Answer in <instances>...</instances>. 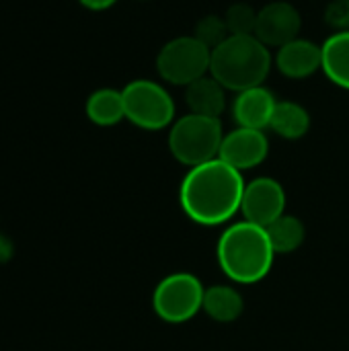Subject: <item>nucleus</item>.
<instances>
[{
  "mask_svg": "<svg viewBox=\"0 0 349 351\" xmlns=\"http://www.w3.org/2000/svg\"><path fill=\"white\" fill-rule=\"evenodd\" d=\"M245 177L241 171L214 158L185 173L179 187L183 214L200 226H222L241 212Z\"/></svg>",
  "mask_w": 349,
  "mask_h": 351,
  "instance_id": "obj_1",
  "label": "nucleus"
},
{
  "mask_svg": "<svg viewBox=\"0 0 349 351\" xmlns=\"http://www.w3.org/2000/svg\"><path fill=\"white\" fill-rule=\"evenodd\" d=\"M216 259L232 284L251 286L261 282L274 265L276 251L267 230L247 220L232 222L218 239Z\"/></svg>",
  "mask_w": 349,
  "mask_h": 351,
  "instance_id": "obj_2",
  "label": "nucleus"
},
{
  "mask_svg": "<svg viewBox=\"0 0 349 351\" xmlns=\"http://www.w3.org/2000/svg\"><path fill=\"white\" fill-rule=\"evenodd\" d=\"M274 56L255 35H230L212 49L210 74L234 95L253 86H261L269 76Z\"/></svg>",
  "mask_w": 349,
  "mask_h": 351,
  "instance_id": "obj_3",
  "label": "nucleus"
},
{
  "mask_svg": "<svg viewBox=\"0 0 349 351\" xmlns=\"http://www.w3.org/2000/svg\"><path fill=\"white\" fill-rule=\"evenodd\" d=\"M222 140L224 130L220 119L185 113L183 117H177L169 128L167 144L169 152L179 165L193 169L218 158Z\"/></svg>",
  "mask_w": 349,
  "mask_h": 351,
  "instance_id": "obj_4",
  "label": "nucleus"
},
{
  "mask_svg": "<svg viewBox=\"0 0 349 351\" xmlns=\"http://www.w3.org/2000/svg\"><path fill=\"white\" fill-rule=\"evenodd\" d=\"M125 119L140 130L160 132L173 125L177 105L165 84L136 78L121 88Z\"/></svg>",
  "mask_w": 349,
  "mask_h": 351,
  "instance_id": "obj_5",
  "label": "nucleus"
},
{
  "mask_svg": "<svg viewBox=\"0 0 349 351\" xmlns=\"http://www.w3.org/2000/svg\"><path fill=\"white\" fill-rule=\"evenodd\" d=\"M206 286L191 271H175L163 278L152 292L156 317L169 325H183L204 308Z\"/></svg>",
  "mask_w": 349,
  "mask_h": 351,
  "instance_id": "obj_6",
  "label": "nucleus"
},
{
  "mask_svg": "<svg viewBox=\"0 0 349 351\" xmlns=\"http://www.w3.org/2000/svg\"><path fill=\"white\" fill-rule=\"evenodd\" d=\"M212 49L193 35H181L167 41L156 53V72L167 84L187 86L210 74Z\"/></svg>",
  "mask_w": 349,
  "mask_h": 351,
  "instance_id": "obj_7",
  "label": "nucleus"
},
{
  "mask_svg": "<svg viewBox=\"0 0 349 351\" xmlns=\"http://www.w3.org/2000/svg\"><path fill=\"white\" fill-rule=\"evenodd\" d=\"M243 220L267 228L286 214V189L274 177H255L245 185L241 202Z\"/></svg>",
  "mask_w": 349,
  "mask_h": 351,
  "instance_id": "obj_8",
  "label": "nucleus"
},
{
  "mask_svg": "<svg viewBox=\"0 0 349 351\" xmlns=\"http://www.w3.org/2000/svg\"><path fill=\"white\" fill-rule=\"evenodd\" d=\"M302 14L300 10L286 0H274L257 10V27L255 37L267 45L280 49L282 45L300 37Z\"/></svg>",
  "mask_w": 349,
  "mask_h": 351,
  "instance_id": "obj_9",
  "label": "nucleus"
},
{
  "mask_svg": "<svg viewBox=\"0 0 349 351\" xmlns=\"http://www.w3.org/2000/svg\"><path fill=\"white\" fill-rule=\"evenodd\" d=\"M267 154H269V140L263 130L237 125L232 132L224 134L218 158H222L232 169L245 173L265 162Z\"/></svg>",
  "mask_w": 349,
  "mask_h": 351,
  "instance_id": "obj_10",
  "label": "nucleus"
},
{
  "mask_svg": "<svg viewBox=\"0 0 349 351\" xmlns=\"http://www.w3.org/2000/svg\"><path fill=\"white\" fill-rule=\"evenodd\" d=\"M274 66L290 80H304L323 70V47L311 39L296 37L276 51Z\"/></svg>",
  "mask_w": 349,
  "mask_h": 351,
  "instance_id": "obj_11",
  "label": "nucleus"
},
{
  "mask_svg": "<svg viewBox=\"0 0 349 351\" xmlns=\"http://www.w3.org/2000/svg\"><path fill=\"white\" fill-rule=\"evenodd\" d=\"M278 99L269 88L253 86L247 90L237 93L232 99V117L239 128H251V130H267Z\"/></svg>",
  "mask_w": 349,
  "mask_h": 351,
  "instance_id": "obj_12",
  "label": "nucleus"
},
{
  "mask_svg": "<svg viewBox=\"0 0 349 351\" xmlns=\"http://www.w3.org/2000/svg\"><path fill=\"white\" fill-rule=\"evenodd\" d=\"M226 93L228 90L212 74H206L185 86V103L189 113L220 119L226 109Z\"/></svg>",
  "mask_w": 349,
  "mask_h": 351,
  "instance_id": "obj_13",
  "label": "nucleus"
},
{
  "mask_svg": "<svg viewBox=\"0 0 349 351\" xmlns=\"http://www.w3.org/2000/svg\"><path fill=\"white\" fill-rule=\"evenodd\" d=\"M212 321L228 325L241 319L243 311H245V300L241 296V292L234 286H226V284H216L206 288L204 294V308H202Z\"/></svg>",
  "mask_w": 349,
  "mask_h": 351,
  "instance_id": "obj_14",
  "label": "nucleus"
},
{
  "mask_svg": "<svg viewBox=\"0 0 349 351\" xmlns=\"http://www.w3.org/2000/svg\"><path fill=\"white\" fill-rule=\"evenodd\" d=\"M323 47V72L339 88L349 90V29L331 33Z\"/></svg>",
  "mask_w": 349,
  "mask_h": 351,
  "instance_id": "obj_15",
  "label": "nucleus"
},
{
  "mask_svg": "<svg viewBox=\"0 0 349 351\" xmlns=\"http://www.w3.org/2000/svg\"><path fill=\"white\" fill-rule=\"evenodd\" d=\"M84 113L88 121L101 128H111L117 125L121 119H125V109H123V95L117 88H97L88 95L84 103Z\"/></svg>",
  "mask_w": 349,
  "mask_h": 351,
  "instance_id": "obj_16",
  "label": "nucleus"
},
{
  "mask_svg": "<svg viewBox=\"0 0 349 351\" xmlns=\"http://www.w3.org/2000/svg\"><path fill=\"white\" fill-rule=\"evenodd\" d=\"M267 130L284 140H300L311 130V113L296 101H278Z\"/></svg>",
  "mask_w": 349,
  "mask_h": 351,
  "instance_id": "obj_17",
  "label": "nucleus"
},
{
  "mask_svg": "<svg viewBox=\"0 0 349 351\" xmlns=\"http://www.w3.org/2000/svg\"><path fill=\"white\" fill-rule=\"evenodd\" d=\"M265 230H267V237H269V243H272L276 255L294 253L296 249L302 247V243L306 239V228H304L302 220L292 214L280 216Z\"/></svg>",
  "mask_w": 349,
  "mask_h": 351,
  "instance_id": "obj_18",
  "label": "nucleus"
},
{
  "mask_svg": "<svg viewBox=\"0 0 349 351\" xmlns=\"http://www.w3.org/2000/svg\"><path fill=\"white\" fill-rule=\"evenodd\" d=\"M193 37H197L206 47L216 49L220 43H224L230 37V31L226 27L224 14H206L195 23V29L191 33Z\"/></svg>",
  "mask_w": 349,
  "mask_h": 351,
  "instance_id": "obj_19",
  "label": "nucleus"
},
{
  "mask_svg": "<svg viewBox=\"0 0 349 351\" xmlns=\"http://www.w3.org/2000/svg\"><path fill=\"white\" fill-rule=\"evenodd\" d=\"M224 21L230 35H255L257 10L247 2H234L226 8Z\"/></svg>",
  "mask_w": 349,
  "mask_h": 351,
  "instance_id": "obj_20",
  "label": "nucleus"
},
{
  "mask_svg": "<svg viewBox=\"0 0 349 351\" xmlns=\"http://www.w3.org/2000/svg\"><path fill=\"white\" fill-rule=\"evenodd\" d=\"M325 21L337 31L349 29V0H331L325 10Z\"/></svg>",
  "mask_w": 349,
  "mask_h": 351,
  "instance_id": "obj_21",
  "label": "nucleus"
},
{
  "mask_svg": "<svg viewBox=\"0 0 349 351\" xmlns=\"http://www.w3.org/2000/svg\"><path fill=\"white\" fill-rule=\"evenodd\" d=\"M84 8L88 10H107L111 8L117 0H78Z\"/></svg>",
  "mask_w": 349,
  "mask_h": 351,
  "instance_id": "obj_22",
  "label": "nucleus"
}]
</instances>
